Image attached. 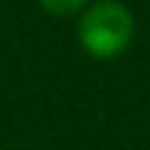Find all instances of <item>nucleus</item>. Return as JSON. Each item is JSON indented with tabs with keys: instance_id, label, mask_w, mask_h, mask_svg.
<instances>
[{
	"instance_id": "f257e3e1",
	"label": "nucleus",
	"mask_w": 150,
	"mask_h": 150,
	"mask_svg": "<svg viewBox=\"0 0 150 150\" xmlns=\"http://www.w3.org/2000/svg\"><path fill=\"white\" fill-rule=\"evenodd\" d=\"M77 40L86 55L107 61L117 58L135 40V16L120 0H95L80 12Z\"/></svg>"
},
{
	"instance_id": "f03ea898",
	"label": "nucleus",
	"mask_w": 150,
	"mask_h": 150,
	"mask_svg": "<svg viewBox=\"0 0 150 150\" xmlns=\"http://www.w3.org/2000/svg\"><path fill=\"white\" fill-rule=\"evenodd\" d=\"M40 6H43L46 12H52V16H77V12H83L86 6L92 3V0H37Z\"/></svg>"
}]
</instances>
